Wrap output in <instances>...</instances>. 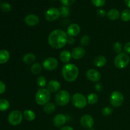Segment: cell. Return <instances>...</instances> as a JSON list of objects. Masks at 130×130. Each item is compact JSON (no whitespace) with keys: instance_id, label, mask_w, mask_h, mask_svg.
<instances>
[{"instance_id":"cell-1","label":"cell","mask_w":130,"mask_h":130,"mask_svg":"<svg viewBox=\"0 0 130 130\" xmlns=\"http://www.w3.org/2000/svg\"><path fill=\"white\" fill-rule=\"evenodd\" d=\"M68 35L62 29H55L51 32L48 37L49 45L54 49H61L67 44Z\"/></svg>"},{"instance_id":"cell-2","label":"cell","mask_w":130,"mask_h":130,"mask_svg":"<svg viewBox=\"0 0 130 130\" xmlns=\"http://www.w3.org/2000/svg\"><path fill=\"white\" fill-rule=\"evenodd\" d=\"M79 74V68L74 63H66L62 69V75L67 82L72 83L75 81L78 77Z\"/></svg>"},{"instance_id":"cell-3","label":"cell","mask_w":130,"mask_h":130,"mask_svg":"<svg viewBox=\"0 0 130 130\" xmlns=\"http://www.w3.org/2000/svg\"><path fill=\"white\" fill-rule=\"evenodd\" d=\"M51 99V93L46 88H39L35 95V101L39 105L44 106L50 102Z\"/></svg>"},{"instance_id":"cell-4","label":"cell","mask_w":130,"mask_h":130,"mask_svg":"<svg viewBox=\"0 0 130 130\" xmlns=\"http://www.w3.org/2000/svg\"><path fill=\"white\" fill-rule=\"evenodd\" d=\"M71 95L69 92L67 90H60L56 93L55 96V101L56 104L58 106L64 107L66 106L71 101Z\"/></svg>"},{"instance_id":"cell-5","label":"cell","mask_w":130,"mask_h":130,"mask_svg":"<svg viewBox=\"0 0 130 130\" xmlns=\"http://www.w3.org/2000/svg\"><path fill=\"white\" fill-rule=\"evenodd\" d=\"M130 57L125 52H121L118 53L115 57L114 60V64L116 68L119 69H123L129 65Z\"/></svg>"},{"instance_id":"cell-6","label":"cell","mask_w":130,"mask_h":130,"mask_svg":"<svg viewBox=\"0 0 130 130\" xmlns=\"http://www.w3.org/2000/svg\"><path fill=\"white\" fill-rule=\"evenodd\" d=\"M71 102L75 107L79 109L85 108L88 104L87 99L81 93H76L74 94L71 97Z\"/></svg>"},{"instance_id":"cell-7","label":"cell","mask_w":130,"mask_h":130,"mask_svg":"<svg viewBox=\"0 0 130 130\" xmlns=\"http://www.w3.org/2000/svg\"><path fill=\"white\" fill-rule=\"evenodd\" d=\"M110 104L114 107H120L124 102V97L121 91L115 90L112 91L110 96Z\"/></svg>"},{"instance_id":"cell-8","label":"cell","mask_w":130,"mask_h":130,"mask_svg":"<svg viewBox=\"0 0 130 130\" xmlns=\"http://www.w3.org/2000/svg\"><path fill=\"white\" fill-rule=\"evenodd\" d=\"M24 116L23 113L19 110H14L11 111L8 116V121L11 125L18 126L21 124L23 121Z\"/></svg>"},{"instance_id":"cell-9","label":"cell","mask_w":130,"mask_h":130,"mask_svg":"<svg viewBox=\"0 0 130 130\" xmlns=\"http://www.w3.org/2000/svg\"><path fill=\"white\" fill-rule=\"evenodd\" d=\"M58 66V60L55 57H48L43 62V69L47 71H53L57 68Z\"/></svg>"},{"instance_id":"cell-10","label":"cell","mask_w":130,"mask_h":130,"mask_svg":"<svg viewBox=\"0 0 130 130\" xmlns=\"http://www.w3.org/2000/svg\"><path fill=\"white\" fill-rule=\"evenodd\" d=\"M44 17L47 21L54 22L59 19L60 17V12L59 9L55 7H52L48 8L44 14Z\"/></svg>"},{"instance_id":"cell-11","label":"cell","mask_w":130,"mask_h":130,"mask_svg":"<svg viewBox=\"0 0 130 130\" xmlns=\"http://www.w3.org/2000/svg\"><path fill=\"white\" fill-rule=\"evenodd\" d=\"M94 123H95V121H94L93 118L90 114H84L80 119V124L81 126L85 129H90L93 128Z\"/></svg>"},{"instance_id":"cell-12","label":"cell","mask_w":130,"mask_h":130,"mask_svg":"<svg viewBox=\"0 0 130 130\" xmlns=\"http://www.w3.org/2000/svg\"><path fill=\"white\" fill-rule=\"evenodd\" d=\"M86 76L90 81L94 83L99 82L102 78L101 74L95 69H90L86 71Z\"/></svg>"},{"instance_id":"cell-13","label":"cell","mask_w":130,"mask_h":130,"mask_svg":"<svg viewBox=\"0 0 130 130\" xmlns=\"http://www.w3.org/2000/svg\"><path fill=\"white\" fill-rule=\"evenodd\" d=\"M67 117L63 114H57L53 119V124L55 127L62 128L67 122Z\"/></svg>"},{"instance_id":"cell-14","label":"cell","mask_w":130,"mask_h":130,"mask_svg":"<svg viewBox=\"0 0 130 130\" xmlns=\"http://www.w3.org/2000/svg\"><path fill=\"white\" fill-rule=\"evenodd\" d=\"M24 22L28 26L34 27L39 23V18L35 14H28L24 18Z\"/></svg>"},{"instance_id":"cell-15","label":"cell","mask_w":130,"mask_h":130,"mask_svg":"<svg viewBox=\"0 0 130 130\" xmlns=\"http://www.w3.org/2000/svg\"><path fill=\"white\" fill-rule=\"evenodd\" d=\"M61 84L59 81L55 79H52L47 83L46 89L51 93H55L60 90Z\"/></svg>"},{"instance_id":"cell-16","label":"cell","mask_w":130,"mask_h":130,"mask_svg":"<svg viewBox=\"0 0 130 130\" xmlns=\"http://www.w3.org/2000/svg\"><path fill=\"white\" fill-rule=\"evenodd\" d=\"M67 34L68 36L76 37L81 32V27L76 23L71 24L68 26L67 29Z\"/></svg>"},{"instance_id":"cell-17","label":"cell","mask_w":130,"mask_h":130,"mask_svg":"<svg viewBox=\"0 0 130 130\" xmlns=\"http://www.w3.org/2000/svg\"><path fill=\"white\" fill-rule=\"evenodd\" d=\"M85 48L81 46H77L73 48V50L71 52V55L72 58L74 60H80L83 58L85 55Z\"/></svg>"},{"instance_id":"cell-18","label":"cell","mask_w":130,"mask_h":130,"mask_svg":"<svg viewBox=\"0 0 130 130\" xmlns=\"http://www.w3.org/2000/svg\"><path fill=\"white\" fill-rule=\"evenodd\" d=\"M107 17L109 20L114 21V20H117L118 19H119V17H121V13L118 9H110L107 12Z\"/></svg>"},{"instance_id":"cell-19","label":"cell","mask_w":130,"mask_h":130,"mask_svg":"<svg viewBox=\"0 0 130 130\" xmlns=\"http://www.w3.org/2000/svg\"><path fill=\"white\" fill-rule=\"evenodd\" d=\"M36 57L35 54H34L33 53H25L22 57L23 62L25 64L28 65H32L36 61Z\"/></svg>"},{"instance_id":"cell-20","label":"cell","mask_w":130,"mask_h":130,"mask_svg":"<svg viewBox=\"0 0 130 130\" xmlns=\"http://www.w3.org/2000/svg\"><path fill=\"white\" fill-rule=\"evenodd\" d=\"M107 62V58L104 55H98L93 60V63L96 67H103L106 65Z\"/></svg>"},{"instance_id":"cell-21","label":"cell","mask_w":130,"mask_h":130,"mask_svg":"<svg viewBox=\"0 0 130 130\" xmlns=\"http://www.w3.org/2000/svg\"><path fill=\"white\" fill-rule=\"evenodd\" d=\"M59 58L62 62L65 63H67L70 62L72 58L71 52L68 50H62L59 55Z\"/></svg>"},{"instance_id":"cell-22","label":"cell","mask_w":130,"mask_h":130,"mask_svg":"<svg viewBox=\"0 0 130 130\" xmlns=\"http://www.w3.org/2000/svg\"><path fill=\"white\" fill-rule=\"evenodd\" d=\"M23 116L25 119L27 121H33L36 119V113L30 109H25L23 112Z\"/></svg>"},{"instance_id":"cell-23","label":"cell","mask_w":130,"mask_h":130,"mask_svg":"<svg viewBox=\"0 0 130 130\" xmlns=\"http://www.w3.org/2000/svg\"><path fill=\"white\" fill-rule=\"evenodd\" d=\"M10 58V53L6 50H0V64H4L8 62Z\"/></svg>"},{"instance_id":"cell-24","label":"cell","mask_w":130,"mask_h":130,"mask_svg":"<svg viewBox=\"0 0 130 130\" xmlns=\"http://www.w3.org/2000/svg\"><path fill=\"white\" fill-rule=\"evenodd\" d=\"M43 68L39 63H34L30 67V72L34 75H39L42 72Z\"/></svg>"},{"instance_id":"cell-25","label":"cell","mask_w":130,"mask_h":130,"mask_svg":"<svg viewBox=\"0 0 130 130\" xmlns=\"http://www.w3.org/2000/svg\"><path fill=\"white\" fill-rule=\"evenodd\" d=\"M56 110V106L55 104L52 102H48L43 106V110L48 114H52Z\"/></svg>"},{"instance_id":"cell-26","label":"cell","mask_w":130,"mask_h":130,"mask_svg":"<svg viewBox=\"0 0 130 130\" xmlns=\"http://www.w3.org/2000/svg\"><path fill=\"white\" fill-rule=\"evenodd\" d=\"M86 99H87L88 104L90 105H94L99 101V96L95 93H91L89 94Z\"/></svg>"},{"instance_id":"cell-27","label":"cell","mask_w":130,"mask_h":130,"mask_svg":"<svg viewBox=\"0 0 130 130\" xmlns=\"http://www.w3.org/2000/svg\"><path fill=\"white\" fill-rule=\"evenodd\" d=\"M10 104L7 99H0V111L5 112L10 108Z\"/></svg>"},{"instance_id":"cell-28","label":"cell","mask_w":130,"mask_h":130,"mask_svg":"<svg viewBox=\"0 0 130 130\" xmlns=\"http://www.w3.org/2000/svg\"><path fill=\"white\" fill-rule=\"evenodd\" d=\"M36 83L40 88H44L47 85V80L45 77L43 76H38L36 79Z\"/></svg>"},{"instance_id":"cell-29","label":"cell","mask_w":130,"mask_h":130,"mask_svg":"<svg viewBox=\"0 0 130 130\" xmlns=\"http://www.w3.org/2000/svg\"><path fill=\"white\" fill-rule=\"evenodd\" d=\"M121 19L124 22L130 21V10L126 9L123 10L121 13Z\"/></svg>"},{"instance_id":"cell-30","label":"cell","mask_w":130,"mask_h":130,"mask_svg":"<svg viewBox=\"0 0 130 130\" xmlns=\"http://www.w3.org/2000/svg\"><path fill=\"white\" fill-rule=\"evenodd\" d=\"M60 12V16L62 17H67L70 15V9L68 6H61L59 9Z\"/></svg>"},{"instance_id":"cell-31","label":"cell","mask_w":130,"mask_h":130,"mask_svg":"<svg viewBox=\"0 0 130 130\" xmlns=\"http://www.w3.org/2000/svg\"><path fill=\"white\" fill-rule=\"evenodd\" d=\"M113 50L115 53H120L122 52V50L124 48V47L123 46V44L120 43V42H116V43H114L112 46Z\"/></svg>"},{"instance_id":"cell-32","label":"cell","mask_w":130,"mask_h":130,"mask_svg":"<svg viewBox=\"0 0 130 130\" xmlns=\"http://www.w3.org/2000/svg\"><path fill=\"white\" fill-rule=\"evenodd\" d=\"M90 38L88 35H84L80 39L79 43L83 46H86L87 45H88L89 43H90Z\"/></svg>"},{"instance_id":"cell-33","label":"cell","mask_w":130,"mask_h":130,"mask_svg":"<svg viewBox=\"0 0 130 130\" xmlns=\"http://www.w3.org/2000/svg\"><path fill=\"white\" fill-rule=\"evenodd\" d=\"M113 112V109L110 107H105L102 110V114L104 116H109Z\"/></svg>"},{"instance_id":"cell-34","label":"cell","mask_w":130,"mask_h":130,"mask_svg":"<svg viewBox=\"0 0 130 130\" xmlns=\"http://www.w3.org/2000/svg\"><path fill=\"white\" fill-rule=\"evenodd\" d=\"M1 9L3 11H4V12L5 13L9 12L11 9V5H10L9 3H7V2L3 3L2 5H1Z\"/></svg>"},{"instance_id":"cell-35","label":"cell","mask_w":130,"mask_h":130,"mask_svg":"<svg viewBox=\"0 0 130 130\" xmlns=\"http://www.w3.org/2000/svg\"><path fill=\"white\" fill-rule=\"evenodd\" d=\"M93 5L98 8L102 7L105 4L106 0H91Z\"/></svg>"},{"instance_id":"cell-36","label":"cell","mask_w":130,"mask_h":130,"mask_svg":"<svg viewBox=\"0 0 130 130\" xmlns=\"http://www.w3.org/2000/svg\"><path fill=\"white\" fill-rule=\"evenodd\" d=\"M76 0H60L62 5L65 6H70L74 3Z\"/></svg>"},{"instance_id":"cell-37","label":"cell","mask_w":130,"mask_h":130,"mask_svg":"<svg viewBox=\"0 0 130 130\" xmlns=\"http://www.w3.org/2000/svg\"><path fill=\"white\" fill-rule=\"evenodd\" d=\"M6 86L5 83L3 82L2 81H0V95H2L6 91Z\"/></svg>"},{"instance_id":"cell-38","label":"cell","mask_w":130,"mask_h":130,"mask_svg":"<svg viewBox=\"0 0 130 130\" xmlns=\"http://www.w3.org/2000/svg\"><path fill=\"white\" fill-rule=\"evenodd\" d=\"M96 14H97L98 16L100 17H104L105 15H107V13L104 9H99V10H97L96 11Z\"/></svg>"},{"instance_id":"cell-39","label":"cell","mask_w":130,"mask_h":130,"mask_svg":"<svg viewBox=\"0 0 130 130\" xmlns=\"http://www.w3.org/2000/svg\"><path fill=\"white\" fill-rule=\"evenodd\" d=\"M94 88L96 91H101L103 89V86L102 84L98 82L96 83V84L95 85V86H94Z\"/></svg>"},{"instance_id":"cell-40","label":"cell","mask_w":130,"mask_h":130,"mask_svg":"<svg viewBox=\"0 0 130 130\" xmlns=\"http://www.w3.org/2000/svg\"><path fill=\"white\" fill-rule=\"evenodd\" d=\"M124 50L127 54H130V41L126 43L124 45Z\"/></svg>"},{"instance_id":"cell-41","label":"cell","mask_w":130,"mask_h":130,"mask_svg":"<svg viewBox=\"0 0 130 130\" xmlns=\"http://www.w3.org/2000/svg\"><path fill=\"white\" fill-rule=\"evenodd\" d=\"M75 39L74 37L68 36V39H67V44H74L75 43Z\"/></svg>"},{"instance_id":"cell-42","label":"cell","mask_w":130,"mask_h":130,"mask_svg":"<svg viewBox=\"0 0 130 130\" xmlns=\"http://www.w3.org/2000/svg\"><path fill=\"white\" fill-rule=\"evenodd\" d=\"M60 130H74L72 127L69 126H64L62 128H60Z\"/></svg>"},{"instance_id":"cell-43","label":"cell","mask_w":130,"mask_h":130,"mask_svg":"<svg viewBox=\"0 0 130 130\" xmlns=\"http://www.w3.org/2000/svg\"><path fill=\"white\" fill-rule=\"evenodd\" d=\"M124 2H125L126 6L130 8V0H124Z\"/></svg>"},{"instance_id":"cell-44","label":"cell","mask_w":130,"mask_h":130,"mask_svg":"<svg viewBox=\"0 0 130 130\" xmlns=\"http://www.w3.org/2000/svg\"><path fill=\"white\" fill-rule=\"evenodd\" d=\"M50 1H52V2H55V1H58V0H50Z\"/></svg>"},{"instance_id":"cell-45","label":"cell","mask_w":130,"mask_h":130,"mask_svg":"<svg viewBox=\"0 0 130 130\" xmlns=\"http://www.w3.org/2000/svg\"><path fill=\"white\" fill-rule=\"evenodd\" d=\"M88 130H96V129H93V128H91V129H88Z\"/></svg>"}]
</instances>
